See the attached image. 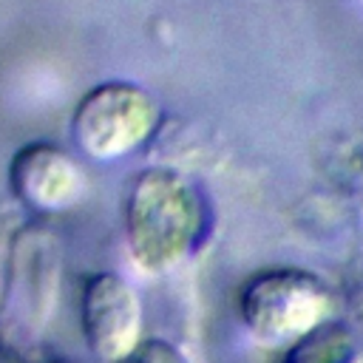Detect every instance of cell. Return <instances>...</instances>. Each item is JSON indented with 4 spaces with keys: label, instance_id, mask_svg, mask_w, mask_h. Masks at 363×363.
Listing matches in <instances>:
<instances>
[{
    "label": "cell",
    "instance_id": "obj_1",
    "mask_svg": "<svg viewBox=\"0 0 363 363\" xmlns=\"http://www.w3.org/2000/svg\"><path fill=\"white\" fill-rule=\"evenodd\" d=\"M204 224L196 184L173 167H145L133 176L125 204V235L136 267L167 272L187 258Z\"/></svg>",
    "mask_w": 363,
    "mask_h": 363
},
{
    "label": "cell",
    "instance_id": "obj_2",
    "mask_svg": "<svg viewBox=\"0 0 363 363\" xmlns=\"http://www.w3.org/2000/svg\"><path fill=\"white\" fill-rule=\"evenodd\" d=\"M329 289L303 269L258 272L241 292V318L264 346H292L323 323Z\"/></svg>",
    "mask_w": 363,
    "mask_h": 363
},
{
    "label": "cell",
    "instance_id": "obj_3",
    "mask_svg": "<svg viewBox=\"0 0 363 363\" xmlns=\"http://www.w3.org/2000/svg\"><path fill=\"white\" fill-rule=\"evenodd\" d=\"M156 119L159 105L142 85L111 79L79 99L71 133L85 156L111 162L136 150L156 128Z\"/></svg>",
    "mask_w": 363,
    "mask_h": 363
},
{
    "label": "cell",
    "instance_id": "obj_4",
    "mask_svg": "<svg viewBox=\"0 0 363 363\" xmlns=\"http://www.w3.org/2000/svg\"><path fill=\"white\" fill-rule=\"evenodd\" d=\"M79 320L88 349L99 360L116 363L139 343L142 303L122 275L96 272L82 286Z\"/></svg>",
    "mask_w": 363,
    "mask_h": 363
},
{
    "label": "cell",
    "instance_id": "obj_5",
    "mask_svg": "<svg viewBox=\"0 0 363 363\" xmlns=\"http://www.w3.org/2000/svg\"><path fill=\"white\" fill-rule=\"evenodd\" d=\"M9 184L17 201L40 213L71 207L82 193V170L51 142L23 145L9 164Z\"/></svg>",
    "mask_w": 363,
    "mask_h": 363
},
{
    "label": "cell",
    "instance_id": "obj_6",
    "mask_svg": "<svg viewBox=\"0 0 363 363\" xmlns=\"http://www.w3.org/2000/svg\"><path fill=\"white\" fill-rule=\"evenodd\" d=\"M286 363H363V352L343 326L320 323L292 343Z\"/></svg>",
    "mask_w": 363,
    "mask_h": 363
},
{
    "label": "cell",
    "instance_id": "obj_7",
    "mask_svg": "<svg viewBox=\"0 0 363 363\" xmlns=\"http://www.w3.org/2000/svg\"><path fill=\"white\" fill-rule=\"evenodd\" d=\"M116 363H187V357L173 343H167L162 337H147V340H139Z\"/></svg>",
    "mask_w": 363,
    "mask_h": 363
}]
</instances>
